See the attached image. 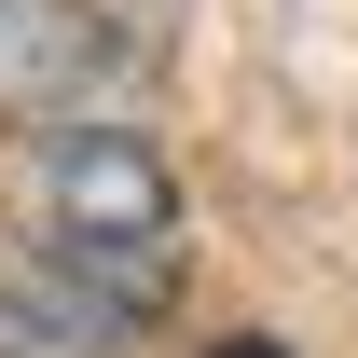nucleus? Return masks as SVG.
<instances>
[{
  "instance_id": "f257e3e1",
  "label": "nucleus",
  "mask_w": 358,
  "mask_h": 358,
  "mask_svg": "<svg viewBox=\"0 0 358 358\" xmlns=\"http://www.w3.org/2000/svg\"><path fill=\"white\" fill-rule=\"evenodd\" d=\"M42 248L96 317H166V289H179V179H166V152L124 138V124L55 138L42 152Z\"/></svg>"
},
{
  "instance_id": "f03ea898",
  "label": "nucleus",
  "mask_w": 358,
  "mask_h": 358,
  "mask_svg": "<svg viewBox=\"0 0 358 358\" xmlns=\"http://www.w3.org/2000/svg\"><path fill=\"white\" fill-rule=\"evenodd\" d=\"M110 83V28L83 0H0V124H55Z\"/></svg>"
},
{
  "instance_id": "7ed1b4c3",
  "label": "nucleus",
  "mask_w": 358,
  "mask_h": 358,
  "mask_svg": "<svg viewBox=\"0 0 358 358\" xmlns=\"http://www.w3.org/2000/svg\"><path fill=\"white\" fill-rule=\"evenodd\" d=\"M110 317L96 303H28V289H0V358H96Z\"/></svg>"
},
{
  "instance_id": "20e7f679",
  "label": "nucleus",
  "mask_w": 358,
  "mask_h": 358,
  "mask_svg": "<svg viewBox=\"0 0 358 358\" xmlns=\"http://www.w3.org/2000/svg\"><path fill=\"white\" fill-rule=\"evenodd\" d=\"M221 358H289V345H262V331H234V345H221Z\"/></svg>"
}]
</instances>
